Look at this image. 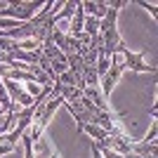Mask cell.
Instances as JSON below:
<instances>
[{
    "instance_id": "10",
    "label": "cell",
    "mask_w": 158,
    "mask_h": 158,
    "mask_svg": "<svg viewBox=\"0 0 158 158\" xmlns=\"http://www.w3.org/2000/svg\"><path fill=\"white\" fill-rule=\"evenodd\" d=\"M125 5H127L125 0H113V2H109V7H111V10H116V12H120Z\"/></svg>"
},
{
    "instance_id": "6",
    "label": "cell",
    "mask_w": 158,
    "mask_h": 158,
    "mask_svg": "<svg viewBox=\"0 0 158 158\" xmlns=\"http://www.w3.org/2000/svg\"><path fill=\"white\" fill-rule=\"evenodd\" d=\"M83 132H85V135H90V137H92V142H97V144H104L106 137H109V135H106L99 125H94V123H87V125L83 127Z\"/></svg>"
},
{
    "instance_id": "8",
    "label": "cell",
    "mask_w": 158,
    "mask_h": 158,
    "mask_svg": "<svg viewBox=\"0 0 158 158\" xmlns=\"http://www.w3.org/2000/svg\"><path fill=\"white\" fill-rule=\"evenodd\" d=\"M156 135H158V125L153 123L151 125V130L144 135V139H142V144H151V142H156Z\"/></svg>"
},
{
    "instance_id": "4",
    "label": "cell",
    "mask_w": 158,
    "mask_h": 158,
    "mask_svg": "<svg viewBox=\"0 0 158 158\" xmlns=\"http://www.w3.org/2000/svg\"><path fill=\"white\" fill-rule=\"evenodd\" d=\"M80 2H83V12L97 21H102L109 12V2H104V0H80Z\"/></svg>"
},
{
    "instance_id": "11",
    "label": "cell",
    "mask_w": 158,
    "mask_h": 158,
    "mask_svg": "<svg viewBox=\"0 0 158 158\" xmlns=\"http://www.w3.org/2000/svg\"><path fill=\"white\" fill-rule=\"evenodd\" d=\"M50 158H59V156H57V153H54V156H50Z\"/></svg>"
},
{
    "instance_id": "1",
    "label": "cell",
    "mask_w": 158,
    "mask_h": 158,
    "mask_svg": "<svg viewBox=\"0 0 158 158\" xmlns=\"http://www.w3.org/2000/svg\"><path fill=\"white\" fill-rule=\"evenodd\" d=\"M116 54H123L125 71L130 69V71H135V73H156V66H149V64H146V59H144L146 52H132L130 47L125 45V40L116 47Z\"/></svg>"
},
{
    "instance_id": "9",
    "label": "cell",
    "mask_w": 158,
    "mask_h": 158,
    "mask_svg": "<svg viewBox=\"0 0 158 158\" xmlns=\"http://www.w3.org/2000/svg\"><path fill=\"white\" fill-rule=\"evenodd\" d=\"M137 5H139V7H144V10H149L153 19H158V10H156V2H144V0H139Z\"/></svg>"
},
{
    "instance_id": "2",
    "label": "cell",
    "mask_w": 158,
    "mask_h": 158,
    "mask_svg": "<svg viewBox=\"0 0 158 158\" xmlns=\"http://www.w3.org/2000/svg\"><path fill=\"white\" fill-rule=\"evenodd\" d=\"M123 71H125V64H123V59H118L116 54L111 57V66H109V71L99 78V94H102V99H104L106 104H109V97H111V90L113 85L118 83V78L123 76Z\"/></svg>"
},
{
    "instance_id": "5",
    "label": "cell",
    "mask_w": 158,
    "mask_h": 158,
    "mask_svg": "<svg viewBox=\"0 0 158 158\" xmlns=\"http://www.w3.org/2000/svg\"><path fill=\"white\" fill-rule=\"evenodd\" d=\"M83 26H85L83 2L76 0V7H73V14H71V24H69V33H71V35H78V33H83Z\"/></svg>"
},
{
    "instance_id": "7",
    "label": "cell",
    "mask_w": 158,
    "mask_h": 158,
    "mask_svg": "<svg viewBox=\"0 0 158 158\" xmlns=\"http://www.w3.org/2000/svg\"><path fill=\"white\" fill-rule=\"evenodd\" d=\"M24 90H26L33 99H38L40 94H43V90H45V87H40L38 83H24Z\"/></svg>"
},
{
    "instance_id": "3",
    "label": "cell",
    "mask_w": 158,
    "mask_h": 158,
    "mask_svg": "<svg viewBox=\"0 0 158 158\" xmlns=\"http://www.w3.org/2000/svg\"><path fill=\"white\" fill-rule=\"evenodd\" d=\"M66 109H69V113L73 116V120H76V132H83V127L87 125V123H92V118H90V113L83 109V104L80 102H64Z\"/></svg>"
}]
</instances>
